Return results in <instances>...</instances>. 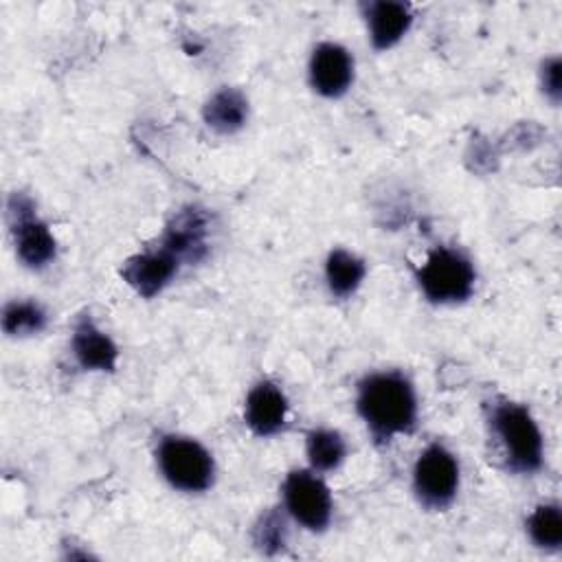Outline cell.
Listing matches in <instances>:
<instances>
[{
  "label": "cell",
  "instance_id": "cell-1",
  "mask_svg": "<svg viewBox=\"0 0 562 562\" xmlns=\"http://www.w3.org/2000/svg\"><path fill=\"white\" fill-rule=\"evenodd\" d=\"M356 408L378 441L411 432L417 419L415 389L397 371L371 373L358 384Z\"/></svg>",
  "mask_w": 562,
  "mask_h": 562
},
{
  "label": "cell",
  "instance_id": "cell-2",
  "mask_svg": "<svg viewBox=\"0 0 562 562\" xmlns=\"http://www.w3.org/2000/svg\"><path fill=\"white\" fill-rule=\"evenodd\" d=\"M490 424L503 446L509 470L531 474L542 468V432L525 406L507 400L496 402Z\"/></svg>",
  "mask_w": 562,
  "mask_h": 562
},
{
  "label": "cell",
  "instance_id": "cell-3",
  "mask_svg": "<svg viewBox=\"0 0 562 562\" xmlns=\"http://www.w3.org/2000/svg\"><path fill=\"white\" fill-rule=\"evenodd\" d=\"M472 261L448 246H437L428 252L426 261L417 270L422 292L432 303H461L474 290Z\"/></svg>",
  "mask_w": 562,
  "mask_h": 562
},
{
  "label": "cell",
  "instance_id": "cell-4",
  "mask_svg": "<svg viewBox=\"0 0 562 562\" xmlns=\"http://www.w3.org/2000/svg\"><path fill=\"white\" fill-rule=\"evenodd\" d=\"M158 468L171 487L182 492H204L215 476V463L211 452L189 437L167 435L158 450Z\"/></svg>",
  "mask_w": 562,
  "mask_h": 562
},
{
  "label": "cell",
  "instance_id": "cell-5",
  "mask_svg": "<svg viewBox=\"0 0 562 562\" xmlns=\"http://www.w3.org/2000/svg\"><path fill=\"white\" fill-rule=\"evenodd\" d=\"M413 487L422 505L430 509L448 507L459 490V463L441 443H430L415 461Z\"/></svg>",
  "mask_w": 562,
  "mask_h": 562
},
{
  "label": "cell",
  "instance_id": "cell-6",
  "mask_svg": "<svg viewBox=\"0 0 562 562\" xmlns=\"http://www.w3.org/2000/svg\"><path fill=\"white\" fill-rule=\"evenodd\" d=\"M9 220L15 235L18 257L29 268L46 266L57 250L55 237L48 226L35 215V204L24 193H13L9 200Z\"/></svg>",
  "mask_w": 562,
  "mask_h": 562
},
{
  "label": "cell",
  "instance_id": "cell-7",
  "mask_svg": "<svg viewBox=\"0 0 562 562\" xmlns=\"http://www.w3.org/2000/svg\"><path fill=\"white\" fill-rule=\"evenodd\" d=\"M283 501L290 516L310 531H323L331 518L327 485L307 470H294L283 481Z\"/></svg>",
  "mask_w": 562,
  "mask_h": 562
},
{
  "label": "cell",
  "instance_id": "cell-8",
  "mask_svg": "<svg viewBox=\"0 0 562 562\" xmlns=\"http://www.w3.org/2000/svg\"><path fill=\"white\" fill-rule=\"evenodd\" d=\"M209 215L198 206L180 209L167 224L160 248L171 252L180 263H198L209 246Z\"/></svg>",
  "mask_w": 562,
  "mask_h": 562
},
{
  "label": "cell",
  "instance_id": "cell-9",
  "mask_svg": "<svg viewBox=\"0 0 562 562\" xmlns=\"http://www.w3.org/2000/svg\"><path fill=\"white\" fill-rule=\"evenodd\" d=\"M312 88L323 97H340L353 81V59L349 50L334 42H323L310 59Z\"/></svg>",
  "mask_w": 562,
  "mask_h": 562
},
{
  "label": "cell",
  "instance_id": "cell-10",
  "mask_svg": "<svg viewBox=\"0 0 562 562\" xmlns=\"http://www.w3.org/2000/svg\"><path fill=\"white\" fill-rule=\"evenodd\" d=\"M178 266L180 261L171 252L158 248L130 257L121 268V277L134 292L151 299L171 281Z\"/></svg>",
  "mask_w": 562,
  "mask_h": 562
},
{
  "label": "cell",
  "instance_id": "cell-11",
  "mask_svg": "<svg viewBox=\"0 0 562 562\" xmlns=\"http://www.w3.org/2000/svg\"><path fill=\"white\" fill-rule=\"evenodd\" d=\"M288 415V400L283 391L272 382H259L252 386V391L246 397V426L257 437H270L277 435L285 426Z\"/></svg>",
  "mask_w": 562,
  "mask_h": 562
},
{
  "label": "cell",
  "instance_id": "cell-12",
  "mask_svg": "<svg viewBox=\"0 0 562 562\" xmlns=\"http://www.w3.org/2000/svg\"><path fill=\"white\" fill-rule=\"evenodd\" d=\"M72 353L81 369L114 371L119 349L88 316H81L72 329Z\"/></svg>",
  "mask_w": 562,
  "mask_h": 562
},
{
  "label": "cell",
  "instance_id": "cell-13",
  "mask_svg": "<svg viewBox=\"0 0 562 562\" xmlns=\"http://www.w3.org/2000/svg\"><path fill=\"white\" fill-rule=\"evenodd\" d=\"M364 15L369 22L371 44L378 50H386L397 44L413 24V11L404 2L375 0L364 4Z\"/></svg>",
  "mask_w": 562,
  "mask_h": 562
},
{
  "label": "cell",
  "instance_id": "cell-14",
  "mask_svg": "<svg viewBox=\"0 0 562 562\" xmlns=\"http://www.w3.org/2000/svg\"><path fill=\"white\" fill-rule=\"evenodd\" d=\"M202 116H204L206 125L213 127L215 132L233 134L248 119V101L239 90L222 88L206 101Z\"/></svg>",
  "mask_w": 562,
  "mask_h": 562
},
{
  "label": "cell",
  "instance_id": "cell-15",
  "mask_svg": "<svg viewBox=\"0 0 562 562\" xmlns=\"http://www.w3.org/2000/svg\"><path fill=\"white\" fill-rule=\"evenodd\" d=\"M364 272H367L364 261L342 248L331 250L327 257V263H325L327 285H329L331 294H336L340 299H347L358 290V285L364 279Z\"/></svg>",
  "mask_w": 562,
  "mask_h": 562
},
{
  "label": "cell",
  "instance_id": "cell-16",
  "mask_svg": "<svg viewBox=\"0 0 562 562\" xmlns=\"http://www.w3.org/2000/svg\"><path fill=\"white\" fill-rule=\"evenodd\" d=\"M347 454L345 439L336 430L318 428L307 435V459L314 470L327 472L342 463Z\"/></svg>",
  "mask_w": 562,
  "mask_h": 562
},
{
  "label": "cell",
  "instance_id": "cell-17",
  "mask_svg": "<svg viewBox=\"0 0 562 562\" xmlns=\"http://www.w3.org/2000/svg\"><path fill=\"white\" fill-rule=\"evenodd\" d=\"M531 540L542 549H560L562 544V512L555 503L538 505L527 520Z\"/></svg>",
  "mask_w": 562,
  "mask_h": 562
},
{
  "label": "cell",
  "instance_id": "cell-18",
  "mask_svg": "<svg viewBox=\"0 0 562 562\" xmlns=\"http://www.w3.org/2000/svg\"><path fill=\"white\" fill-rule=\"evenodd\" d=\"M46 327V312L33 301H13L2 312V329L11 336L37 334Z\"/></svg>",
  "mask_w": 562,
  "mask_h": 562
},
{
  "label": "cell",
  "instance_id": "cell-19",
  "mask_svg": "<svg viewBox=\"0 0 562 562\" xmlns=\"http://www.w3.org/2000/svg\"><path fill=\"white\" fill-rule=\"evenodd\" d=\"M252 538H255V544H257L263 553H268V555L279 553V551L285 547V538H288V529H285L283 516H281L277 509L266 512V514L259 518V522L255 525Z\"/></svg>",
  "mask_w": 562,
  "mask_h": 562
},
{
  "label": "cell",
  "instance_id": "cell-20",
  "mask_svg": "<svg viewBox=\"0 0 562 562\" xmlns=\"http://www.w3.org/2000/svg\"><path fill=\"white\" fill-rule=\"evenodd\" d=\"M560 59L558 57H551L542 64V90L544 94L551 99V101H560V94H562V79H560Z\"/></svg>",
  "mask_w": 562,
  "mask_h": 562
}]
</instances>
